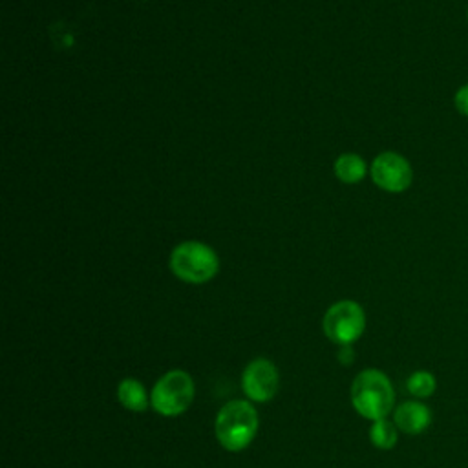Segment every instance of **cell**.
Returning <instances> with one entry per match:
<instances>
[{"label": "cell", "mask_w": 468, "mask_h": 468, "mask_svg": "<svg viewBox=\"0 0 468 468\" xmlns=\"http://www.w3.org/2000/svg\"><path fill=\"white\" fill-rule=\"evenodd\" d=\"M397 426L395 422H389L388 419H378L373 420V426L369 430V439L371 442L380 448V450H391L397 444Z\"/></svg>", "instance_id": "11"}, {"label": "cell", "mask_w": 468, "mask_h": 468, "mask_svg": "<svg viewBox=\"0 0 468 468\" xmlns=\"http://www.w3.org/2000/svg\"><path fill=\"white\" fill-rule=\"evenodd\" d=\"M353 408L369 420L386 419L395 404V391L389 378L378 369L360 371L351 384Z\"/></svg>", "instance_id": "1"}, {"label": "cell", "mask_w": 468, "mask_h": 468, "mask_svg": "<svg viewBox=\"0 0 468 468\" xmlns=\"http://www.w3.org/2000/svg\"><path fill=\"white\" fill-rule=\"evenodd\" d=\"M466 20H468V11H466Z\"/></svg>", "instance_id": "15"}, {"label": "cell", "mask_w": 468, "mask_h": 468, "mask_svg": "<svg viewBox=\"0 0 468 468\" xmlns=\"http://www.w3.org/2000/svg\"><path fill=\"white\" fill-rule=\"evenodd\" d=\"M324 333L331 342L347 346L358 340L366 329V314L353 300L333 303L324 316Z\"/></svg>", "instance_id": "5"}, {"label": "cell", "mask_w": 468, "mask_h": 468, "mask_svg": "<svg viewBox=\"0 0 468 468\" xmlns=\"http://www.w3.org/2000/svg\"><path fill=\"white\" fill-rule=\"evenodd\" d=\"M453 106H455L457 113L468 117V82L455 90V93H453Z\"/></svg>", "instance_id": "13"}, {"label": "cell", "mask_w": 468, "mask_h": 468, "mask_svg": "<svg viewBox=\"0 0 468 468\" xmlns=\"http://www.w3.org/2000/svg\"><path fill=\"white\" fill-rule=\"evenodd\" d=\"M172 272L188 283H205L216 276L219 260L216 252L201 241H183L170 254Z\"/></svg>", "instance_id": "3"}, {"label": "cell", "mask_w": 468, "mask_h": 468, "mask_svg": "<svg viewBox=\"0 0 468 468\" xmlns=\"http://www.w3.org/2000/svg\"><path fill=\"white\" fill-rule=\"evenodd\" d=\"M117 397L130 411H144L150 404L144 386L135 378H124L117 388Z\"/></svg>", "instance_id": "9"}, {"label": "cell", "mask_w": 468, "mask_h": 468, "mask_svg": "<svg viewBox=\"0 0 468 468\" xmlns=\"http://www.w3.org/2000/svg\"><path fill=\"white\" fill-rule=\"evenodd\" d=\"M338 360H340L344 366H347V364L353 362V349H351V344L342 346V349H340V353H338Z\"/></svg>", "instance_id": "14"}, {"label": "cell", "mask_w": 468, "mask_h": 468, "mask_svg": "<svg viewBox=\"0 0 468 468\" xmlns=\"http://www.w3.org/2000/svg\"><path fill=\"white\" fill-rule=\"evenodd\" d=\"M216 437L229 452L247 448L258 431V413L247 400L225 404L216 417Z\"/></svg>", "instance_id": "2"}, {"label": "cell", "mask_w": 468, "mask_h": 468, "mask_svg": "<svg viewBox=\"0 0 468 468\" xmlns=\"http://www.w3.org/2000/svg\"><path fill=\"white\" fill-rule=\"evenodd\" d=\"M393 422L400 431L417 435V433H422L430 426L431 413L426 404H422L419 400H406L400 406H397Z\"/></svg>", "instance_id": "8"}, {"label": "cell", "mask_w": 468, "mask_h": 468, "mask_svg": "<svg viewBox=\"0 0 468 468\" xmlns=\"http://www.w3.org/2000/svg\"><path fill=\"white\" fill-rule=\"evenodd\" d=\"M192 399L194 382L190 375L181 369H174L155 382L150 395V404L157 413L165 417H176L186 411V408L192 404Z\"/></svg>", "instance_id": "4"}, {"label": "cell", "mask_w": 468, "mask_h": 468, "mask_svg": "<svg viewBox=\"0 0 468 468\" xmlns=\"http://www.w3.org/2000/svg\"><path fill=\"white\" fill-rule=\"evenodd\" d=\"M371 179L378 188L391 194H399L411 186L413 168L404 155L388 150L373 159Z\"/></svg>", "instance_id": "6"}, {"label": "cell", "mask_w": 468, "mask_h": 468, "mask_svg": "<svg viewBox=\"0 0 468 468\" xmlns=\"http://www.w3.org/2000/svg\"><path fill=\"white\" fill-rule=\"evenodd\" d=\"M408 391L417 399H428L437 388V380L430 371H415L406 380Z\"/></svg>", "instance_id": "12"}, {"label": "cell", "mask_w": 468, "mask_h": 468, "mask_svg": "<svg viewBox=\"0 0 468 468\" xmlns=\"http://www.w3.org/2000/svg\"><path fill=\"white\" fill-rule=\"evenodd\" d=\"M366 161L356 154H342L335 161V174L344 183H358L366 176Z\"/></svg>", "instance_id": "10"}, {"label": "cell", "mask_w": 468, "mask_h": 468, "mask_svg": "<svg viewBox=\"0 0 468 468\" xmlns=\"http://www.w3.org/2000/svg\"><path fill=\"white\" fill-rule=\"evenodd\" d=\"M245 395L256 402L271 400L278 391V369L267 358L252 360L241 377Z\"/></svg>", "instance_id": "7"}]
</instances>
